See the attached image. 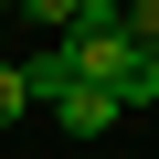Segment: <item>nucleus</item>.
<instances>
[{
    "instance_id": "nucleus-1",
    "label": "nucleus",
    "mask_w": 159,
    "mask_h": 159,
    "mask_svg": "<svg viewBox=\"0 0 159 159\" xmlns=\"http://www.w3.org/2000/svg\"><path fill=\"white\" fill-rule=\"evenodd\" d=\"M64 74H74V85H106L117 106H148V96H159V53H148V43H127L117 21L64 32Z\"/></svg>"
},
{
    "instance_id": "nucleus-2",
    "label": "nucleus",
    "mask_w": 159,
    "mask_h": 159,
    "mask_svg": "<svg viewBox=\"0 0 159 159\" xmlns=\"http://www.w3.org/2000/svg\"><path fill=\"white\" fill-rule=\"evenodd\" d=\"M53 117H64V127H74V138H106V127H117V117H127V106H117V96H106V85H64V96H53Z\"/></svg>"
},
{
    "instance_id": "nucleus-3",
    "label": "nucleus",
    "mask_w": 159,
    "mask_h": 159,
    "mask_svg": "<svg viewBox=\"0 0 159 159\" xmlns=\"http://www.w3.org/2000/svg\"><path fill=\"white\" fill-rule=\"evenodd\" d=\"M117 32H127V43H148V53H159V0H117Z\"/></svg>"
},
{
    "instance_id": "nucleus-4",
    "label": "nucleus",
    "mask_w": 159,
    "mask_h": 159,
    "mask_svg": "<svg viewBox=\"0 0 159 159\" xmlns=\"http://www.w3.org/2000/svg\"><path fill=\"white\" fill-rule=\"evenodd\" d=\"M21 106H32V74H21V64H11V53H0V127H11V117H21Z\"/></svg>"
},
{
    "instance_id": "nucleus-5",
    "label": "nucleus",
    "mask_w": 159,
    "mask_h": 159,
    "mask_svg": "<svg viewBox=\"0 0 159 159\" xmlns=\"http://www.w3.org/2000/svg\"><path fill=\"white\" fill-rule=\"evenodd\" d=\"M21 74H32V96H64V85H74V74H64V43H53V53H32Z\"/></svg>"
},
{
    "instance_id": "nucleus-6",
    "label": "nucleus",
    "mask_w": 159,
    "mask_h": 159,
    "mask_svg": "<svg viewBox=\"0 0 159 159\" xmlns=\"http://www.w3.org/2000/svg\"><path fill=\"white\" fill-rule=\"evenodd\" d=\"M0 11H11V0H0Z\"/></svg>"
}]
</instances>
